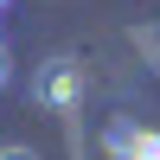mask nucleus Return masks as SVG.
Instances as JSON below:
<instances>
[{
  "instance_id": "4",
  "label": "nucleus",
  "mask_w": 160,
  "mask_h": 160,
  "mask_svg": "<svg viewBox=\"0 0 160 160\" xmlns=\"http://www.w3.org/2000/svg\"><path fill=\"white\" fill-rule=\"evenodd\" d=\"M0 90H7V51H0Z\"/></svg>"
},
{
  "instance_id": "3",
  "label": "nucleus",
  "mask_w": 160,
  "mask_h": 160,
  "mask_svg": "<svg viewBox=\"0 0 160 160\" xmlns=\"http://www.w3.org/2000/svg\"><path fill=\"white\" fill-rule=\"evenodd\" d=\"M0 160H38V154L26 148V141H0Z\"/></svg>"
},
{
  "instance_id": "5",
  "label": "nucleus",
  "mask_w": 160,
  "mask_h": 160,
  "mask_svg": "<svg viewBox=\"0 0 160 160\" xmlns=\"http://www.w3.org/2000/svg\"><path fill=\"white\" fill-rule=\"evenodd\" d=\"M0 7H7V0H0Z\"/></svg>"
},
{
  "instance_id": "1",
  "label": "nucleus",
  "mask_w": 160,
  "mask_h": 160,
  "mask_svg": "<svg viewBox=\"0 0 160 160\" xmlns=\"http://www.w3.org/2000/svg\"><path fill=\"white\" fill-rule=\"evenodd\" d=\"M83 90H90V77H83V64H77L71 51H58V58H45L32 71V102L38 109L71 115V109H83Z\"/></svg>"
},
{
  "instance_id": "2",
  "label": "nucleus",
  "mask_w": 160,
  "mask_h": 160,
  "mask_svg": "<svg viewBox=\"0 0 160 160\" xmlns=\"http://www.w3.org/2000/svg\"><path fill=\"white\" fill-rule=\"evenodd\" d=\"M102 148H109V160H160V135L141 122H109Z\"/></svg>"
}]
</instances>
